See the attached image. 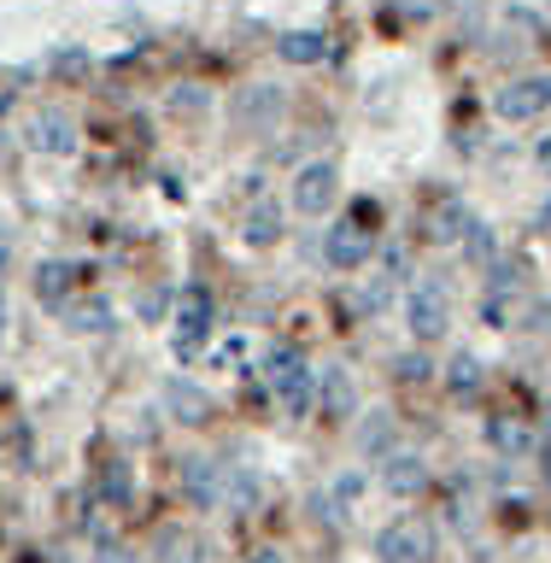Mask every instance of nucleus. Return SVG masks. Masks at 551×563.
Instances as JSON below:
<instances>
[{"label": "nucleus", "instance_id": "15", "mask_svg": "<svg viewBox=\"0 0 551 563\" xmlns=\"http://www.w3.org/2000/svg\"><path fill=\"white\" fill-rule=\"evenodd\" d=\"M487 446L499 457H522L528 446H535V429H528L522 417H487Z\"/></svg>", "mask_w": 551, "mask_h": 563}, {"label": "nucleus", "instance_id": "18", "mask_svg": "<svg viewBox=\"0 0 551 563\" xmlns=\"http://www.w3.org/2000/svg\"><path fill=\"white\" fill-rule=\"evenodd\" d=\"M241 235H246V246H276V235H282V206H276V200H258L253 211H246Z\"/></svg>", "mask_w": 551, "mask_h": 563}, {"label": "nucleus", "instance_id": "1", "mask_svg": "<svg viewBox=\"0 0 551 563\" xmlns=\"http://www.w3.org/2000/svg\"><path fill=\"white\" fill-rule=\"evenodd\" d=\"M264 382H271V394H276V405L288 417H306L311 411V399H317V369L299 358L294 346H276L271 358H264Z\"/></svg>", "mask_w": 551, "mask_h": 563}, {"label": "nucleus", "instance_id": "31", "mask_svg": "<svg viewBox=\"0 0 551 563\" xmlns=\"http://www.w3.org/2000/svg\"><path fill=\"white\" fill-rule=\"evenodd\" d=\"M535 329H551V306H535Z\"/></svg>", "mask_w": 551, "mask_h": 563}, {"label": "nucleus", "instance_id": "4", "mask_svg": "<svg viewBox=\"0 0 551 563\" xmlns=\"http://www.w3.org/2000/svg\"><path fill=\"white\" fill-rule=\"evenodd\" d=\"M334 200H341V170H334L329 158H311V165L294 176V211H306V218H323Z\"/></svg>", "mask_w": 551, "mask_h": 563}, {"label": "nucleus", "instance_id": "29", "mask_svg": "<svg viewBox=\"0 0 551 563\" xmlns=\"http://www.w3.org/2000/svg\"><path fill=\"white\" fill-rule=\"evenodd\" d=\"M165 299L170 294H147V299H141V317H158V311H165Z\"/></svg>", "mask_w": 551, "mask_h": 563}, {"label": "nucleus", "instance_id": "9", "mask_svg": "<svg viewBox=\"0 0 551 563\" xmlns=\"http://www.w3.org/2000/svg\"><path fill=\"white\" fill-rule=\"evenodd\" d=\"M30 147L47 153V158H70L77 153V123H70L59 106H47V112L30 118Z\"/></svg>", "mask_w": 551, "mask_h": 563}, {"label": "nucleus", "instance_id": "11", "mask_svg": "<svg viewBox=\"0 0 551 563\" xmlns=\"http://www.w3.org/2000/svg\"><path fill=\"white\" fill-rule=\"evenodd\" d=\"M382 487L394 493V499H417V493L429 487V464H422L417 452H394V457H382Z\"/></svg>", "mask_w": 551, "mask_h": 563}, {"label": "nucleus", "instance_id": "13", "mask_svg": "<svg viewBox=\"0 0 551 563\" xmlns=\"http://www.w3.org/2000/svg\"><path fill=\"white\" fill-rule=\"evenodd\" d=\"M165 411H170L176 422H206V417H211V399H206L194 382L170 376V382H165Z\"/></svg>", "mask_w": 551, "mask_h": 563}, {"label": "nucleus", "instance_id": "27", "mask_svg": "<svg viewBox=\"0 0 551 563\" xmlns=\"http://www.w3.org/2000/svg\"><path fill=\"white\" fill-rule=\"evenodd\" d=\"M70 329H106V306H88V311H77V323Z\"/></svg>", "mask_w": 551, "mask_h": 563}, {"label": "nucleus", "instance_id": "25", "mask_svg": "<svg viewBox=\"0 0 551 563\" xmlns=\"http://www.w3.org/2000/svg\"><path fill=\"white\" fill-rule=\"evenodd\" d=\"M106 499H112V505H123V499H130V470H123V464H112V470H106Z\"/></svg>", "mask_w": 551, "mask_h": 563}, {"label": "nucleus", "instance_id": "23", "mask_svg": "<svg viewBox=\"0 0 551 563\" xmlns=\"http://www.w3.org/2000/svg\"><path fill=\"white\" fill-rule=\"evenodd\" d=\"M464 241H470V264H487V258H493V229H487V223H470Z\"/></svg>", "mask_w": 551, "mask_h": 563}, {"label": "nucleus", "instance_id": "7", "mask_svg": "<svg viewBox=\"0 0 551 563\" xmlns=\"http://www.w3.org/2000/svg\"><path fill=\"white\" fill-rule=\"evenodd\" d=\"M229 118H235V130L246 135H264V130H276V118H282V88L276 82H246L235 106H229Z\"/></svg>", "mask_w": 551, "mask_h": 563}, {"label": "nucleus", "instance_id": "12", "mask_svg": "<svg viewBox=\"0 0 551 563\" xmlns=\"http://www.w3.org/2000/svg\"><path fill=\"white\" fill-rule=\"evenodd\" d=\"M464 229H470V211H464V200H434L429 223H422V235H429L434 246H452V241H464Z\"/></svg>", "mask_w": 551, "mask_h": 563}, {"label": "nucleus", "instance_id": "10", "mask_svg": "<svg viewBox=\"0 0 551 563\" xmlns=\"http://www.w3.org/2000/svg\"><path fill=\"white\" fill-rule=\"evenodd\" d=\"M311 411H323V417H352L359 411V394H352V376L341 364H323L317 369V399H311Z\"/></svg>", "mask_w": 551, "mask_h": 563}, {"label": "nucleus", "instance_id": "6", "mask_svg": "<svg viewBox=\"0 0 551 563\" xmlns=\"http://www.w3.org/2000/svg\"><path fill=\"white\" fill-rule=\"evenodd\" d=\"M206 329H211V294L206 288H183L176 294V334H170L176 358H194L200 341H206Z\"/></svg>", "mask_w": 551, "mask_h": 563}, {"label": "nucleus", "instance_id": "3", "mask_svg": "<svg viewBox=\"0 0 551 563\" xmlns=\"http://www.w3.org/2000/svg\"><path fill=\"white\" fill-rule=\"evenodd\" d=\"M493 112L505 123H528V118H546L551 112V70H535V77H517L493 95Z\"/></svg>", "mask_w": 551, "mask_h": 563}, {"label": "nucleus", "instance_id": "14", "mask_svg": "<svg viewBox=\"0 0 551 563\" xmlns=\"http://www.w3.org/2000/svg\"><path fill=\"white\" fill-rule=\"evenodd\" d=\"M183 482H188V499L200 510H211L223 499V475H218V464H206V457H183Z\"/></svg>", "mask_w": 551, "mask_h": 563}, {"label": "nucleus", "instance_id": "26", "mask_svg": "<svg viewBox=\"0 0 551 563\" xmlns=\"http://www.w3.org/2000/svg\"><path fill=\"white\" fill-rule=\"evenodd\" d=\"M405 382H429V358H422V352H405V358L394 364Z\"/></svg>", "mask_w": 551, "mask_h": 563}, {"label": "nucleus", "instance_id": "8", "mask_svg": "<svg viewBox=\"0 0 551 563\" xmlns=\"http://www.w3.org/2000/svg\"><path fill=\"white\" fill-rule=\"evenodd\" d=\"M376 558L382 563H429V528L417 517H399L376 534Z\"/></svg>", "mask_w": 551, "mask_h": 563}, {"label": "nucleus", "instance_id": "32", "mask_svg": "<svg viewBox=\"0 0 551 563\" xmlns=\"http://www.w3.org/2000/svg\"><path fill=\"white\" fill-rule=\"evenodd\" d=\"M12 258V235H0V264H7Z\"/></svg>", "mask_w": 551, "mask_h": 563}, {"label": "nucleus", "instance_id": "17", "mask_svg": "<svg viewBox=\"0 0 551 563\" xmlns=\"http://www.w3.org/2000/svg\"><path fill=\"white\" fill-rule=\"evenodd\" d=\"M276 53H282L288 65H323V59H329V35H323V30H288V35L276 42Z\"/></svg>", "mask_w": 551, "mask_h": 563}, {"label": "nucleus", "instance_id": "28", "mask_svg": "<svg viewBox=\"0 0 551 563\" xmlns=\"http://www.w3.org/2000/svg\"><path fill=\"white\" fill-rule=\"evenodd\" d=\"M535 165H540V176L551 183V135H540V147H535Z\"/></svg>", "mask_w": 551, "mask_h": 563}, {"label": "nucleus", "instance_id": "30", "mask_svg": "<svg viewBox=\"0 0 551 563\" xmlns=\"http://www.w3.org/2000/svg\"><path fill=\"white\" fill-rule=\"evenodd\" d=\"M246 563H288V558H282L276 545H271V552H253V558H246Z\"/></svg>", "mask_w": 551, "mask_h": 563}, {"label": "nucleus", "instance_id": "22", "mask_svg": "<svg viewBox=\"0 0 551 563\" xmlns=\"http://www.w3.org/2000/svg\"><path fill=\"white\" fill-rule=\"evenodd\" d=\"M88 65H95V59H88V53H77V47H65V53H53V77H88Z\"/></svg>", "mask_w": 551, "mask_h": 563}, {"label": "nucleus", "instance_id": "21", "mask_svg": "<svg viewBox=\"0 0 551 563\" xmlns=\"http://www.w3.org/2000/svg\"><path fill=\"white\" fill-rule=\"evenodd\" d=\"M447 382H452V394H475V382H482V358H475V352H458V358L447 364Z\"/></svg>", "mask_w": 551, "mask_h": 563}, {"label": "nucleus", "instance_id": "20", "mask_svg": "<svg viewBox=\"0 0 551 563\" xmlns=\"http://www.w3.org/2000/svg\"><path fill=\"white\" fill-rule=\"evenodd\" d=\"M158 558L165 563H200V540L183 534V528H165V534H158Z\"/></svg>", "mask_w": 551, "mask_h": 563}, {"label": "nucleus", "instance_id": "19", "mask_svg": "<svg viewBox=\"0 0 551 563\" xmlns=\"http://www.w3.org/2000/svg\"><path fill=\"white\" fill-rule=\"evenodd\" d=\"M359 452L364 457H394V417L387 411H370L359 422Z\"/></svg>", "mask_w": 551, "mask_h": 563}, {"label": "nucleus", "instance_id": "24", "mask_svg": "<svg viewBox=\"0 0 551 563\" xmlns=\"http://www.w3.org/2000/svg\"><path fill=\"white\" fill-rule=\"evenodd\" d=\"M206 106H211L206 88H176L170 95V112H206Z\"/></svg>", "mask_w": 551, "mask_h": 563}, {"label": "nucleus", "instance_id": "33", "mask_svg": "<svg viewBox=\"0 0 551 563\" xmlns=\"http://www.w3.org/2000/svg\"><path fill=\"white\" fill-rule=\"evenodd\" d=\"M0 341H7V294H0Z\"/></svg>", "mask_w": 551, "mask_h": 563}, {"label": "nucleus", "instance_id": "5", "mask_svg": "<svg viewBox=\"0 0 551 563\" xmlns=\"http://www.w3.org/2000/svg\"><path fill=\"white\" fill-rule=\"evenodd\" d=\"M370 253H376V229H364L359 218H341L323 235V258L334 264V271H364Z\"/></svg>", "mask_w": 551, "mask_h": 563}, {"label": "nucleus", "instance_id": "2", "mask_svg": "<svg viewBox=\"0 0 551 563\" xmlns=\"http://www.w3.org/2000/svg\"><path fill=\"white\" fill-rule=\"evenodd\" d=\"M405 329H411L417 346H429L452 329V288L447 282H417V288L405 294Z\"/></svg>", "mask_w": 551, "mask_h": 563}, {"label": "nucleus", "instance_id": "16", "mask_svg": "<svg viewBox=\"0 0 551 563\" xmlns=\"http://www.w3.org/2000/svg\"><path fill=\"white\" fill-rule=\"evenodd\" d=\"M70 282H77V264H65V258H47V264H35V299L42 306H65V294H70Z\"/></svg>", "mask_w": 551, "mask_h": 563}]
</instances>
